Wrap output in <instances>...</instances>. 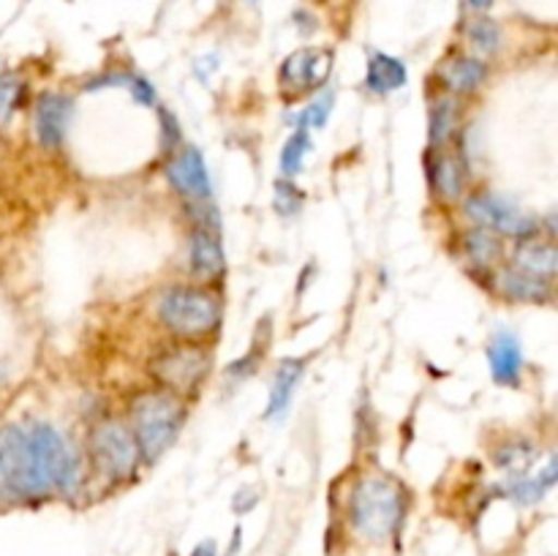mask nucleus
I'll list each match as a JSON object with an SVG mask.
<instances>
[{
    "instance_id": "obj_29",
    "label": "nucleus",
    "mask_w": 558,
    "mask_h": 556,
    "mask_svg": "<svg viewBox=\"0 0 558 556\" xmlns=\"http://www.w3.org/2000/svg\"><path fill=\"white\" fill-rule=\"evenodd\" d=\"M191 556H218L216 543H213V540H205V543H199L194 551H191Z\"/></svg>"
},
{
    "instance_id": "obj_7",
    "label": "nucleus",
    "mask_w": 558,
    "mask_h": 556,
    "mask_svg": "<svg viewBox=\"0 0 558 556\" xmlns=\"http://www.w3.org/2000/svg\"><path fill=\"white\" fill-rule=\"evenodd\" d=\"M466 213L472 221H477L480 227L488 229L496 234H510V238H532L534 229L539 227L534 218H529L526 213L518 210L515 205H510L507 200L496 194H474L466 200Z\"/></svg>"
},
{
    "instance_id": "obj_22",
    "label": "nucleus",
    "mask_w": 558,
    "mask_h": 556,
    "mask_svg": "<svg viewBox=\"0 0 558 556\" xmlns=\"http://www.w3.org/2000/svg\"><path fill=\"white\" fill-rule=\"evenodd\" d=\"M311 153V134L305 129H298L292 136L287 140V145H283L281 150V169L287 178H292V174H300L303 172V164H305V156Z\"/></svg>"
},
{
    "instance_id": "obj_19",
    "label": "nucleus",
    "mask_w": 558,
    "mask_h": 556,
    "mask_svg": "<svg viewBox=\"0 0 558 556\" xmlns=\"http://www.w3.org/2000/svg\"><path fill=\"white\" fill-rule=\"evenodd\" d=\"M430 185L445 200H456L463 191V167L456 156H434L430 158Z\"/></svg>"
},
{
    "instance_id": "obj_25",
    "label": "nucleus",
    "mask_w": 558,
    "mask_h": 556,
    "mask_svg": "<svg viewBox=\"0 0 558 556\" xmlns=\"http://www.w3.org/2000/svg\"><path fill=\"white\" fill-rule=\"evenodd\" d=\"M332 109V93H322L303 114H300V129H322L327 123V114Z\"/></svg>"
},
{
    "instance_id": "obj_4",
    "label": "nucleus",
    "mask_w": 558,
    "mask_h": 556,
    "mask_svg": "<svg viewBox=\"0 0 558 556\" xmlns=\"http://www.w3.org/2000/svg\"><path fill=\"white\" fill-rule=\"evenodd\" d=\"M158 319L178 336H205L221 322V303L202 287H172L158 300Z\"/></svg>"
},
{
    "instance_id": "obj_27",
    "label": "nucleus",
    "mask_w": 558,
    "mask_h": 556,
    "mask_svg": "<svg viewBox=\"0 0 558 556\" xmlns=\"http://www.w3.org/2000/svg\"><path fill=\"white\" fill-rule=\"evenodd\" d=\"M272 205H276V210L281 213V216H292V213H298L300 207L298 185H292L289 180H278L276 194H272Z\"/></svg>"
},
{
    "instance_id": "obj_20",
    "label": "nucleus",
    "mask_w": 558,
    "mask_h": 556,
    "mask_svg": "<svg viewBox=\"0 0 558 556\" xmlns=\"http://www.w3.org/2000/svg\"><path fill=\"white\" fill-rule=\"evenodd\" d=\"M458 125V104L452 98H439L430 109V142L441 145L445 140H450V134Z\"/></svg>"
},
{
    "instance_id": "obj_24",
    "label": "nucleus",
    "mask_w": 558,
    "mask_h": 556,
    "mask_svg": "<svg viewBox=\"0 0 558 556\" xmlns=\"http://www.w3.org/2000/svg\"><path fill=\"white\" fill-rule=\"evenodd\" d=\"M469 38H472V44L477 49H483V52H494L496 47H499V25L490 20H474L472 25H469Z\"/></svg>"
},
{
    "instance_id": "obj_14",
    "label": "nucleus",
    "mask_w": 558,
    "mask_h": 556,
    "mask_svg": "<svg viewBox=\"0 0 558 556\" xmlns=\"http://www.w3.org/2000/svg\"><path fill=\"white\" fill-rule=\"evenodd\" d=\"M191 267H194V273H199L205 278H218L223 273V267H227L221 240H218V234L210 227L196 229L191 234Z\"/></svg>"
},
{
    "instance_id": "obj_26",
    "label": "nucleus",
    "mask_w": 558,
    "mask_h": 556,
    "mask_svg": "<svg viewBox=\"0 0 558 556\" xmlns=\"http://www.w3.org/2000/svg\"><path fill=\"white\" fill-rule=\"evenodd\" d=\"M532 461H534V452H532V447H529V445H512V447H507V450L499 452V467H505L507 472H512L515 478Z\"/></svg>"
},
{
    "instance_id": "obj_23",
    "label": "nucleus",
    "mask_w": 558,
    "mask_h": 556,
    "mask_svg": "<svg viewBox=\"0 0 558 556\" xmlns=\"http://www.w3.org/2000/svg\"><path fill=\"white\" fill-rule=\"evenodd\" d=\"M22 98V80L14 74H0V125H5L20 107Z\"/></svg>"
},
{
    "instance_id": "obj_6",
    "label": "nucleus",
    "mask_w": 558,
    "mask_h": 556,
    "mask_svg": "<svg viewBox=\"0 0 558 556\" xmlns=\"http://www.w3.org/2000/svg\"><path fill=\"white\" fill-rule=\"evenodd\" d=\"M207 368H210V354L194 343H174L153 360L156 379L161 382L163 390L174 392V396L196 390V385L205 379Z\"/></svg>"
},
{
    "instance_id": "obj_11",
    "label": "nucleus",
    "mask_w": 558,
    "mask_h": 556,
    "mask_svg": "<svg viewBox=\"0 0 558 556\" xmlns=\"http://www.w3.org/2000/svg\"><path fill=\"white\" fill-rule=\"evenodd\" d=\"M71 112H74V104H71V98L63 96V93H44V96L38 98L33 123H36L38 142H41L44 147H52V150L60 147L65 129H69Z\"/></svg>"
},
{
    "instance_id": "obj_21",
    "label": "nucleus",
    "mask_w": 558,
    "mask_h": 556,
    "mask_svg": "<svg viewBox=\"0 0 558 556\" xmlns=\"http://www.w3.org/2000/svg\"><path fill=\"white\" fill-rule=\"evenodd\" d=\"M466 254L474 265H494L501 254V243L494 232L488 229H477V232L466 234Z\"/></svg>"
},
{
    "instance_id": "obj_13",
    "label": "nucleus",
    "mask_w": 558,
    "mask_h": 556,
    "mask_svg": "<svg viewBox=\"0 0 558 556\" xmlns=\"http://www.w3.org/2000/svg\"><path fill=\"white\" fill-rule=\"evenodd\" d=\"M488 363L490 376L499 385H518L523 371V352L518 338L510 336V333H499L488 347Z\"/></svg>"
},
{
    "instance_id": "obj_9",
    "label": "nucleus",
    "mask_w": 558,
    "mask_h": 556,
    "mask_svg": "<svg viewBox=\"0 0 558 556\" xmlns=\"http://www.w3.org/2000/svg\"><path fill=\"white\" fill-rule=\"evenodd\" d=\"M167 178L178 194L189 196V200L202 202L210 196V178H207L205 158L196 147H183L174 153L167 164Z\"/></svg>"
},
{
    "instance_id": "obj_18",
    "label": "nucleus",
    "mask_w": 558,
    "mask_h": 556,
    "mask_svg": "<svg viewBox=\"0 0 558 556\" xmlns=\"http://www.w3.org/2000/svg\"><path fill=\"white\" fill-rule=\"evenodd\" d=\"M407 65L401 60L392 58V55L376 52L368 60V76H365V82H368V87L374 93H392L407 85Z\"/></svg>"
},
{
    "instance_id": "obj_28",
    "label": "nucleus",
    "mask_w": 558,
    "mask_h": 556,
    "mask_svg": "<svg viewBox=\"0 0 558 556\" xmlns=\"http://www.w3.org/2000/svg\"><path fill=\"white\" fill-rule=\"evenodd\" d=\"M123 82L131 87V93H134L136 101H142V104L156 101V90H153V85L147 80H142V76H123Z\"/></svg>"
},
{
    "instance_id": "obj_30",
    "label": "nucleus",
    "mask_w": 558,
    "mask_h": 556,
    "mask_svg": "<svg viewBox=\"0 0 558 556\" xmlns=\"http://www.w3.org/2000/svg\"><path fill=\"white\" fill-rule=\"evenodd\" d=\"M469 5H472V9H477V11H485V9H490V5H494V0H469Z\"/></svg>"
},
{
    "instance_id": "obj_1",
    "label": "nucleus",
    "mask_w": 558,
    "mask_h": 556,
    "mask_svg": "<svg viewBox=\"0 0 558 556\" xmlns=\"http://www.w3.org/2000/svg\"><path fill=\"white\" fill-rule=\"evenodd\" d=\"M80 478V458L69 442L47 423L25 431V472H22V499L74 488Z\"/></svg>"
},
{
    "instance_id": "obj_3",
    "label": "nucleus",
    "mask_w": 558,
    "mask_h": 556,
    "mask_svg": "<svg viewBox=\"0 0 558 556\" xmlns=\"http://www.w3.org/2000/svg\"><path fill=\"white\" fill-rule=\"evenodd\" d=\"M134 414V439L140 445V456L156 461L167 452V447L178 439L183 425V403L169 390L142 392L131 407Z\"/></svg>"
},
{
    "instance_id": "obj_15",
    "label": "nucleus",
    "mask_w": 558,
    "mask_h": 556,
    "mask_svg": "<svg viewBox=\"0 0 558 556\" xmlns=\"http://www.w3.org/2000/svg\"><path fill=\"white\" fill-rule=\"evenodd\" d=\"M499 292L521 303H543L550 298V281L518 270V267H507L499 273Z\"/></svg>"
},
{
    "instance_id": "obj_16",
    "label": "nucleus",
    "mask_w": 558,
    "mask_h": 556,
    "mask_svg": "<svg viewBox=\"0 0 558 556\" xmlns=\"http://www.w3.org/2000/svg\"><path fill=\"white\" fill-rule=\"evenodd\" d=\"M300 376H303V360H283L278 365L276 376H272L270 401H267V418H281V414H287L294 390L300 385Z\"/></svg>"
},
{
    "instance_id": "obj_5",
    "label": "nucleus",
    "mask_w": 558,
    "mask_h": 556,
    "mask_svg": "<svg viewBox=\"0 0 558 556\" xmlns=\"http://www.w3.org/2000/svg\"><path fill=\"white\" fill-rule=\"evenodd\" d=\"M90 450L96 458V467L114 480L129 478L140 461V445L134 439V431L114 418L101 420L93 428Z\"/></svg>"
},
{
    "instance_id": "obj_10",
    "label": "nucleus",
    "mask_w": 558,
    "mask_h": 556,
    "mask_svg": "<svg viewBox=\"0 0 558 556\" xmlns=\"http://www.w3.org/2000/svg\"><path fill=\"white\" fill-rule=\"evenodd\" d=\"M22 472H25V431L20 425L0 428V499H22Z\"/></svg>"
},
{
    "instance_id": "obj_12",
    "label": "nucleus",
    "mask_w": 558,
    "mask_h": 556,
    "mask_svg": "<svg viewBox=\"0 0 558 556\" xmlns=\"http://www.w3.org/2000/svg\"><path fill=\"white\" fill-rule=\"evenodd\" d=\"M512 267L523 273H532V276L545 278V281H554L558 270V251L550 240L539 238H523L521 243L512 251Z\"/></svg>"
},
{
    "instance_id": "obj_17",
    "label": "nucleus",
    "mask_w": 558,
    "mask_h": 556,
    "mask_svg": "<svg viewBox=\"0 0 558 556\" xmlns=\"http://www.w3.org/2000/svg\"><path fill=\"white\" fill-rule=\"evenodd\" d=\"M488 76V65L477 58H452L441 69V82L456 93H472Z\"/></svg>"
},
{
    "instance_id": "obj_2",
    "label": "nucleus",
    "mask_w": 558,
    "mask_h": 556,
    "mask_svg": "<svg viewBox=\"0 0 558 556\" xmlns=\"http://www.w3.org/2000/svg\"><path fill=\"white\" fill-rule=\"evenodd\" d=\"M407 516L403 488L390 478H365L354 485L349 499V518L357 534L368 540H387L398 532Z\"/></svg>"
},
{
    "instance_id": "obj_8",
    "label": "nucleus",
    "mask_w": 558,
    "mask_h": 556,
    "mask_svg": "<svg viewBox=\"0 0 558 556\" xmlns=\"http://www.w3.org/2000/svg\"><path fill=\"white\" fill-rule=\"evenodd\" d=\"M332 71V52L322 47H303L281 63V85L292 93L316 90Z\"/></svg>"
}]
</instances>
